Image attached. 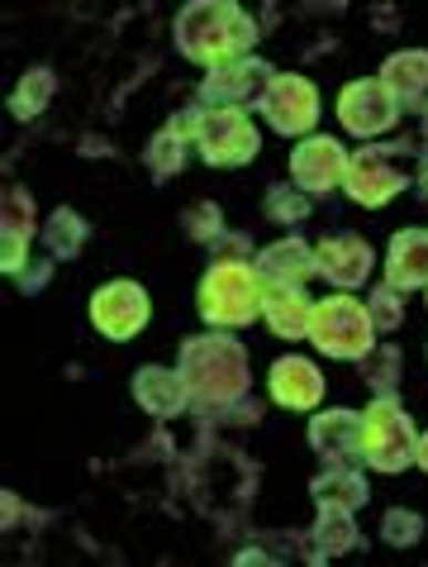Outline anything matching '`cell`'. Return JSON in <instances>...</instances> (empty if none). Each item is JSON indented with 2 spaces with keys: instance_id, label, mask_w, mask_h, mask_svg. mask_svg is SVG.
<instances>
[{
  "instance_id": "obj_14",
  "label": "cell",
  "mask_w": 428,
  "mask_h": 567,
  "mask_svg": "<svg viewBox=\"0 0 428 567\" xmlns=\"http://www.w3.org/2000/svg\"><path fill=\"white\" fill-rule=\"evenodd\" d=\"M372 244L362 234H328V239L314 244V272L328 277L333 287H362L372 277Z\"/></svg>"
},
{
  "instance_id": "obj_7",
  "label": "cell",
  "mask_w": 428,
  "mask_h": 567,
  "mask_svg": "<svg viewBox=\"0 0 428 567\" xmlns=\"http://www.w3.org/2000/svg\"><path fill=\"white\" fill-rule=\"evenodd\" d=\"M362 430H367L362 449H367V463L376 472H405L415 463L419 430H415V420L395 405V396H376L367 405V415H362Z\"/></svg>"
},
{
  "instance_id": "obj_11",
  "label": "cell",
  "mask_w": 428,
  "mask_h": 567,
  "mask_svg": "<svg viewBox=\"0 0 428 567\" xmlns=\"http://www.w3.org/2000/svg\"><path fill=\"white\" fill-rule=\"evenodd\" d=\"M91 324L101 329L105 339H134L143 324H148V291L138 281H105L101 291L91 296Z\"/></svg>"
},
{
  "instance_id": "obj_12",
  "label": "cell",
  "mask_w": 428,
  "mask_h": 567,
  "mask_svg": "<svg viewBox=\"0 0 428 567\" xmlns=\"http://www.w3.org/2000/svg\"><path fill=\"white\" fill-rule=\"evenodd\" d=\"M338 120L343 130H353L357 138H376L390 134L395 120H400V105L390 101V91L380 86V76H367V82H347L338 96Z\"/></svg>"
},
{
  "instance_id": "obj_33",
  "label": "cell",
  "mask_w": 428,
  "mask_h": 567,
  "mask_svg": "<svg viewBox=\"0 0 428 567\" xmlns=\"http://www.w3.org/2000/svg\"><path fill=\"white\" fill-rule=\"evenodd\" d=\"M215 254H219V258H248V254H252V244H248V234H225Z\"/></svg>"
},
{
  "instance_id": "obj_8",
  "label": "cell",
  "mask_w": 428,
  "mask_h": 567,
  "mask_svg": "<svg viewBox=\"0 0 428 567\" xmlns=\"http://www.w3.org/2000/svg\"><path fill=\"white\" fill-rule=\"evenodd\" d=\"M272 68L262 58H238V62H225L215 68L210 76L200 82V110H238L248 115L252 105H262L267 86H272Z\"/></svg>"
},
{
  "instance_id": "obj_21",
  "label": "cell",
  "mask_w": 428,
  "mask_h": 567,
  "mask_svg": "<svg viewBox=\"0 0 428 567\" xmlns=\"http://www.w3.org/2000/svg\"><path fill=\"white\" fill-rule=\"evenodd\" d=\"M252 267H258L262 287H300V281L314 272V244H305V239H281L272 248H262Z\"/></svg>"
},
{
  "instance_id": "obj_3",
  "label": "cell",
  "mask_w": 428,
  "mask_h": 567,
  "mask_svg": "<svg viewBox=\"0 0 428 567\" xmlns=\"http://www.w3.org/2000/svg\"><path fill=\"white\" fill-rule=\"evenodd\" d=\"M200 315L215 329H243L262 315V277L248 258H219L210 272L200 277Z\"/></svg>"
},
{
  "instance_id": "obj_28",
  "label": "cell",
  "mask_w": 428,
  "mask_h": 567,
  "mask_svg": "<svg viewBox=\"0 0 428 567\" xmlns=\"http://www.w3.org/2000/svg\"><path fill=\"white\" fill-rule=\"evenodd\" d=\"M367 315H372L376 334H390V329H400L405 324V291H395L390 281H386V287H372Z\"/></svg>"
},
{
  "instance_id": "obj_16",
  "label": "cell",
  "mask_w": 428,
  "mask_h": 567,
  "mask_svg": "<svg viewBox=\"0 0 428 567\" xmlns=\"http://www.w3.org/2000/svg\"><path fill=\"white\" fill-rule=\"evenodd\" d=\"M29 239H34V200L24 186H6V215H0V272L6 277H20V267L34 258Z\"/></svg>"
},
{
  "instance_id": "obj_29",
  "label": "cell",
  "mask_w": 428,
  "mask_h": 567,
  "mask_svg": "<svg viewBox=\"0 0 428 567\" xmlns=\"http://www.w3.org/2000/svg\"><path fill=\"white\" fill-rule=\"evenodd\" d=\"M380 539H386L390 548H415L424 539V515L405 511V506L386 511V519H380Z\"/></svg>"
},
{
  "instance_id": "obj_25",
  "label": "cell",
  "mask_w": 428,
  "mask_h": 567,
  "mask_svg": "<svg viewBox=\"0 0 428 567\" xmlns=\"http://www.w3.org/2000/svg\"><path fill=\"white\" fill-rule=\"evenodd\" d=\"M53 91H58V76L48 72V68H29L20 76V86H14V96H10V115L14 120H34L48 110V101H53Z\"/></svg>"
},
{
  "instance_id": "obj_9",
  "label": "cell",
  "mask_w": 428,
  "mask_h": 567,
  "mask_svg": "<svg viewBox=\"0 0 428 567\" xmlns=\"http://www.w3.org/2000/svg\"><path fill=\"white\" fill-rule=\"evenodd\" d=\"M258 110L276 134H310L314 124H320V91L295 72H276Z\"/></svg>"
},
{
  "instance_id": "obj_6",
  "label": "cell",
  "mask_w": 428,
  "mask_h": 567,
  "mask_svg": "<svg viewBox=\"0 0 428 567\" xmlns=\"http://www.w3.org/2000/svg\"><path fill=\"white\" fill-rule=\"evenodd\" d=\"M405 157H409V144H390V148H380V144H367L362 153H353V163H347V177H343V192L357 200V206H386V200H395L405 192L409 182V172H405Z\"/></svg>"
},
{
  "instance_id": "obj_5",
  "label": "cell",
  "mask_w": 428,
  "mask_h": 567,
  "mask_svg": "<svg viewBox=\"0 0 428 567\" xmlns=\"http://www.w3.org/2000/svg\"><path fill=\"white\" fill-rule=\"evenodd\" d=\"M310 339L328 358H367L376 349V324L357 296H328L314 306Z\"/></svg>"
},
{
  "instance_id": "obj_2",
  "label": "cell",
  "mask_w": 428,
  "mask_h": 567,
  "mask_svg": "<svg viewBox=\"0 0 428 567\" xmlns=\"http://www.w3.org/2000/svg\"><path fill=\"white\" fill-rule=\"evenodd\" d=\"M258 43V24L243 6L233 0H190L177 14V49L181 58L200 62V68H225V62H238L252 53Z\"/></svg>"
},
{
  "instance_id": "obj_19",
  "label": "cell",
  "mask_w": 428,
  "mask_h": 567,
  "mask_svg": "<svg viewBox=\"0 0 428 567\" xmlns=\"http://www.w3.org/2000/svg\"><path fill=\"white\" fill-rule=\"evenodd\" d=\"M134 401L153 420H171V415L190 411V391L181 382V372H167V368H138L134 372Z\"/></svg>"
},
{
  "instance_id": "obj_17",
  "label": "cell",
  "mask_w": 428,
  "mask_h": 567,
  "mask_svg": "<svg viewBox=\"0 0 428 567\" xmlns=\"http://www.w3.org/2000/svg\"><path fill=\"white\" fill-rule=\"evenodd\" d=\"M272 401L285 411H314L324 401V372L310 358H276L272 362Z\"/></svg>"
},
{
  "instance_id": "obj_18",
  "label": "cell",
  "mask_w": 428,
  "mask_h": 567,
  "mask_svg": "<svg viewBox=\"0 0 428 567\" xmlns=\"http://www.w3.org/2000/svg\"><path fill=\"white\" fill-rule=\"evenodd\" d=\"M386 281L395 291H428V229H400L386 254Z\"/></svg>"
},
{
  "instance_id": "obj_10",
  "label": "cell",
  "mask_w": 428,
  "mask_h": 567,
  "mask_svg": "<svg viewBox=\"0 0 428 567\" xmlns=\"http://www.w3.org/2000/svg\"><path fill=\"white\" fill-rule=\"evenodd\" d=\"M347 163H353V157H347V148L338 144V138L310 134V138H300L295 153H291V182L305 196H328V192L343 186Z\"/></svg>"
},
{
  "instance_id": "obj_26",
  "label": "cell",
  "mask_w": 428,
  "mask_h": 567,
  "mask_svg": "<svg viewBox=\"0 0 428 567\" xmlns=\"http://www.w3.org/2000/svg\"><path fill=\"white\" fill-rule=\"evenodd\" d=\"M186 144H190V138H186L181 130H171V124H167L163 134H153L148 153H143V157H148L153 182H171V177H177V172L186 167Z\"/></svg>"
},
{
  "instance_id": "obj_32",
  "label": "cell",
  "mask_w": 428,
  "mask_h": 567,
  "mask_svg": "<svg viewBox=\"0 0 428 567\" xmlns=\"http://www.w3.org/2000/svg\"><path fill=\"white\" fill-rule=\"evenodd\" d=\"M53 254H34V258H29L24 267H20V277H14V281H20V291H29V296H34L39 287H43V281L48 277H53Z\"/></svg>"
},
{
  "instance_id": "obj_27",
  "label": "cell",
  "mask_w": 428,
  "mask_h": 567,
  "mask_svg": "<svg viewBox=\"0 0 428 567\" xmlns=\"http://www.w3.org/2000/svg\"><path fill=\"white\" fill-rule=\"evenodd\" d=\"M400 349L395 343H386V349H372L367 358H362V377L372 382L376 396H395V382H400Z\"/></svg>"
},
{
  "instance_id": "obj_4",
  "label": "cell",
  "mask_w": 428,
  "mask_h": 567,
  "mask_svg": "<svg viewBox=\"0 0 428 567\" xmlns=\"http://www.w3.org/2000/svg\"><path fill=\"white\" fill-rule=\"evenodd\" d=\"M171 130H181L210 167H243L262 148V134L252 130V120L238 115V110H200L196 105V110H181V115L171 120Z\"/></svg>"
},
{
  "instance_id": "obj_1",
  "label": "cell",
  "mask_w": 428,
  "mask_h": 567,
  "mask_svg": "<svg viewBox=\"0 0 428 567\" xmlns=\"http://www.w3.org/2000/svg\"><path fill=\"white\" fill-rule=\"evenodd\" d=\"M181 382L190 391V411L196 415H219L233 401L248 396L252 372H248V349L238 343L229 329L215 334H196L181 343Z\"/></svg>"
},
{
  "instance_id": "obj_31",
  "label": "cell",
  "mask_w": 428,
  "mask_h": 567,
  "mask_svg": "<svg viewBox=\"0 0 428 567\" xmlns=\"http://www.w3.org/2000/svg\"><path fill=\"white\" fill-rule=\"evenodd\" d=\"M181 225H186L190 239H200V244H219V239H225V215H219L215 200H200V206H190Z\"/></svg>"
},
{
  "instance_id": "obj_30",
  "label": "cell",
  "mask_w": 428,
  "mask_h": 567,
  "mask_svg": "<svg viewBox=\"0 0 428 567\" xmlns=\"http://www.w3.org/2000/svg\"><path fill=\"white\" fill-rule=\"evenodd\" d=\"M267 215L281 219V225H300V219L310 215V196L300 192L295 182L291 186H272V192H267Z\"/></svg>"
},
{
  "instance_id": "obj_22",
  "label": "cell",
  "mask_w": 428,
  "mask_h": 567,
  "mask_svg": "<svg viewBox=\"0 0 428 567\" xmlns=\"http://www.w3.org/2000/svg\"><path fill=\"white\" fill-rule=\"evenodd\" d=\"M310 548H314V554H310L314 563L357 554V548H362V529H357L353 511H333V506H324V515L314 519V529H310Z\"/></svg>"
},
{
  "instance_id": "obj_23",
  "label": "cell",
  "mask_w": 428,
  "mask_h": 567,
  "mask_svg": "<svg viewBox=\"0 0 428 567\" xmlns=\"http://www.w3.org/2000/svg\"><path fill=\"white\" fill-rule=\"evenodd\" d=\"M310 492H314V501H320V511L324 506L362 511L367 506V496H372V486H367V477H362L357 467H328V472H320V477L310 482Z\"/></svg>"
},
{
  "instance_id": "obj_20",
  "label": "cell",
  "mask_w": 428,
  "mask_h": 567,
  "mask_svg": "<svg viewBox=\"0 0 428 567\" xmlns=\"http://www.w3.org/2000/svg\"><path fill=\"white\" fill-rule=\"evenodd\" d=\"M262 315H267V329H272V334L310 339L314 301L300 287H262Z\"/></svg>"
},
{
  "instance_id": "obj_15",
  "label": "cell",
  "mask_w": 428,
  "mask_h": 567,
  "mask_svg": "<svg viewBox=\"0 0 428 567\" xmlns=\"http://www.w3.org/2000/svg\"><path fill=\"white\" fill-rule=\"evenodd\" d=\"M380 86L390 91V101L400 110L428 120V49H405V53L386 58V68H380Z\"/></svg>"
},
{
  "instance_id": "obj_13",
  "label": "cell",
  "mask_w": 428,
  "mask_h": 567,
  "mask_svg": "<svg viewBox=\"0 0 428 567\" xmlns=\"http://www.w3.org/2000/svg\"><path fill=\"white\" fill-rule=\"evenodd\" d=\"M362 439H367V430H362V415L353 411H320L310 424V444L328 467H357L367 458Z\"/></svg>"
},
{
  "instance_id": "obj_34",
  "label": "cell",
  "mask_w": 428,
  "mask_h": 567,
  "mask_svg": "<svg viewBox=\"0 0 428 567\" xmlns=\"http://www.w3.org/2000/svg\"><path fill=\"white\" fill-rule=\"evenodd\" d=\"M415 186H419V192L428 196V144L419 148V172H415Z\"/></svg>"
},
{
  "instance_id": "obj_24",
  "label": "cell",
  "mask_w": 428,
  "mask_h": 567,
  "mask_svg": "<svg viewBox=\"0 0 428 567\" xmlns=\"http://www.w3.org/2000/svg\"><path fill=\"white\" fill-rule=\"evenodd\" d=\"M43 239H48V254H53L58 262H67V258H76V254L86 248L91 225H86V219L76 215V210L62 206V210L48 215V234H43Z\"/></svg>"
},
{
  "instance_id": "obj_35",
  "label": "cell",
  "mask_w": 428,
  "mask_h": 567,
  "mask_svg": "<svg viewBox=\"0 0 428 567\" xmlns=\"http://www.w3.org/2000/svg\"><path fill=\"white\" fill-rule=\"evenodd\" d=\"M415 463L428 472V434H419V444H415Z\"/></svg>"
}]
</instances>
